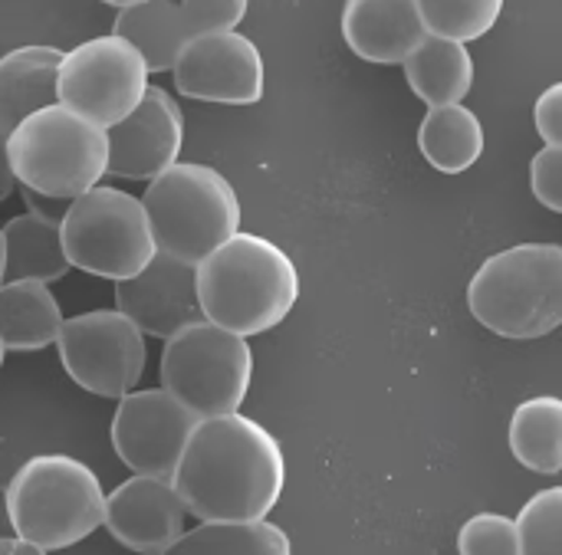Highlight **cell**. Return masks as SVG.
<instances>
[{
    "label": "cell",
    "mask_w": 562,
    "mask_h": 555,
    "mask_svg": "<svg viewBox=\"0 0 562 555\" xmlns=\"http://www.w3.org/2000/svg\"><path fill=\"white\" fill-rule=\"evenodd\" d=\"M102 3H112V7L125 10V7H135V3H142V0H102Z\"/></svg>",
    "instance_id": "cell-32"
},
{
    "label": "cell",
    "mask_w": 562,
    "mask_h": 555,
    "mask_svg": "<svg viewBox=\"0 0 562 555\" xmlns=\"http://www.w3.org/2000/svg\"><path fill=\"white\" fill-rule=\"evenodd\" d=\"M530 188L537 201L550 211L562 214V148L547 145L530 161Z\"/></svg>",
    "instance_id": "cell-29"
},
{
    "label": "cell",
    "mask_w": 562,
    "mask_h": 555,
    "mask_svg": "<svg viewBox=\"0 0 562 555\" xmlns=\"http://www.w3.org/2000/svg\"><path fill=\"white\" fill-rule=\"evenodd\" d=\"M204 319L260 336L277 329L300 299V270L283 247L260 234H237L198 267Z\"/></svg>",
    "instance_id": "cell-2"
},
{
    "label": "cell",
    "mask_w": 562,
    "mask_h": 555,
    "mask_svg": "<svg viewBox=\"0 0 562 555\" xmlns=\"http://www.w3.org/2000/svg\"><path fill=\"white\" fill-rule=\"evenodd\" d=\"M161 555H293L290 536L270 523H201Z\"/></svg>",
    "instance_id": "cell-24"
},
{
    "label": "cell",
    "mask_w": 562,
    "mask_h": 555,
    "mask_svg": "<svg viewBox=\"0 0 562 555\" xmlns=\"http://www.w3.org/2000/svg\"><path fill=\"white\" fill-rule=\"evenodd\" d=\"M418 148L431 168L445 174H461L474 168V161L484 155V125L477 112L464 102L435 105L418 125Z\"/></svg>",
    "instance_id": "cell-22"
},
{
    "label": "cell",
    "mask_w": 562,
    "mask_h": 555,
    "mask_svg": "<svg viewBox=\"0 0 562 555\" xmlns=\"http://www.w3.org/2000/svg\"><path fill=\"white\" fill-rule=\"evenodd\" d=\"M99 477L69 454H36L7 484V517L16 536L43 550H69L105 526Z\"/></svg>",
    "instance_id": "cell-5"
},
{
    "label": "cell",
    "mask_w": 562,
    "mask_h": 555,
    "mask_svg": "<svg viewBox=\"0 0 562 555\" xmlns=\"http://www.w3.org/2000/svg\"><path fill=\"white\" fill-rule=\"evenodd\" d=\"M247 7L250 0H181L191 36L237 30V23L247 16Z\"/></svg>",
    "instance_id": "cell-28"
},
{
    "label": "cell",
    "mask_w": 562,
    "mask_h": 555,
    "mask_svg": "<svg viewBox=\"0 0 562 555\" xmlns=\"http://www.w3.org/2000/svg\"><path fill=\"white\" fill-rule=\"evenodd\" d=\"M0 555H49V550L16 536V540H0Z\"/></svg>",
    "instance_id": "cell-31"
},
{
    "label": "cell",
    "mask_w": 562,
    "mask_h": 555,
    "mask_svg": "<svg viewBox=\"0 0 562 555\" xmlns=\"http://www.w3.org/2000/svg\"><path fill=\"white\" fill-rule=\"evenodd\" d=\"M63 49L56 46H16L0 59V125L10 135L33 112L59 102V66Z\"/></svg>",
    "instance_id": "cell-17"
},
{
    "label": "cell",
    "mask_w": 562,
    "mask_h": 555,
    "mask_svg": "<svg viewBox=\"0 0 562 555\" xmlns=\"http://www.w3.org/2000/svg\"><path fill=\"white\" fill-rule=\"evenodd\" d=\"M148 63L119 33L72 46L59 66V102L102 128L128 118L148 92Z\"/></svg>",
    "instance_id": "cell-9"
},
{
    "label": "cell",
    "mask_w": 562,
    "mask_h": 555,
    "mask_svg": "<svg viewBox=\"0 0 562 555\" xmlns=\"http://www.w3.org/2000/svg\"><path fill=\"white\" fill-rule=\"evenodd\" d=\"M115 309L135 319L145 336L168 342L184 326L204 319L198 267L158 250L138 276L115 283Z\"/></svg>",
    "instance_id": "cell-13"
},
{
    "label": "cell",
    "mask_w": 562,
    "mask_h": 555,
    "mask_svg": "<svg viewBox=\"0 0 562 555\" xmlns=\"http://www.w3.org/2000/svg\"><path fill=\"white\" fill-rule=\"evenodd\" d=\"M198 415L168 388H145L119 398L112 418V448L132 474L175 477Z\"/></svg>",
    "instance_id": "cell-11"
},
{
    "label": "cell",
    "mask_w": 562,
    "mask_h": 555,
    "mask_svg": "<svg viewBox=\"0 0 562 555\" xmlns=\"http://www.w3.org/2000/svg\"><path fill=\"white\" fill-rule=\"evenodd\" d=\"M461 555H524L520 523L504 513H477L458 533Z\"/></svg>",
    "instance_id": "cell-27"
},
{
    "label": "cell",
    "mask_w": 562,
    "mask_h": 555,
    "mask_svg": "<svg viewBox=\"0 0 562 555\" xmlns=\"http://www.w3.org/2000/svg\"><path fill=\"white\" fill-rule=\"evenodd\" d=\"M468 309L504 339H540L560 329V243H517L487 257L468 283Z\"/></svg>",
    "instance_id": "cell-3"
},
{
    "label": "cell",
    "mask_w": 562,
    "mask_h": 555,
    "mask_svg": "<svg viewBox=\"0 0 562 555\" xmlns=\"http://www.w3.org/2000/svg\"><path fill=\"white\" fill-rule=\"evenodd\" d=\"M59 220L69 263L82 273L122 283L158 257L145 201L122 188L99 184L79 194Z\"/></svg>",
    "instance_id": "cell-7"
},
{
    "label": "cell",
    "mask_w": 562,
    "mask_h": 555,
    "mask_svg": "<svg viewBox=\"0 0 562 555\" xmlns=\"http://www.w3.org/2000/svg\"><path fill=\"white\" fill-rule=\"evenodd\" d=\"M250 378L254 352L247 336H237L211 319L184 326L161 349V388H168L198 418L240 411Z\"/></svg>",
    "instance_id": "cell-8"
},
{
    "label": "cell",
    "mask_w": 562,
    "mask_h": 555,
    "mask_svg": "<svg viewBox=\"0 0 562 555\" xmlns=\"http://www.w3.org/2000/svg\"><path fill=\"white\" fill-rule=\"evenodd\" d=\"M171 480L201 523H260L280 503L286 461L260 421L234 411L198 421Z\"/></svg>",
    "instance_id": "cell-1"
},
{
    "label": "cell",
    "mask_w": 562,
    "mask_h": 555,
    "mask_svg": "<svg viewBox=\"0 0 562 555\" xmlns=\"http://www.w3.org/2000/svg\"><path fill=\"white\" fill-rule=\"evenodd\" d=\"M66 375L89 395L125 398L145 372V332L122 309H92L66 319L59 339Z\"/></svg>",
    "instance_id": "cell-10"
},
{
    "label": "cell",
    "mask_w": 562,
    "mask_h": 555,
    "mask_svg": "<svg viewBox=\"0 0 562 555\" xmlns=\"http://www.w3.org/2000/svg\"><path fill=\"white\" fill-rule=\"evenodd\" d=\"M428 33L471 43L494 30L504 13V0H418Z\"/></svg>",
    "instance_id": "cell-25"
},
{
    "label": "cell",
    "mask_w": 562,
    "mask_h": 555,
    "mask_svg": "<svg viewBox=\"0 0 562 555\" xmlns=\"http://www.w3.org/2000/svg\"><path fill=\"white\" fill-rule=\"evenodd\" d=\"M342 36L369 63H405L428 36L418 0H346Z\"/></svg>",
    "instance_id": "cell-16"
},
{
    "label": "cell",
    "mask_w": 562,
    "mask_h": 555,
    "mask_svg": "<svg viewBox=\"0 0 562 555\" xmlns=\"http://www.w3.org/2000/svg\"><path fill=\"white\" fill-rule=\"evenodd\" d=\"M66 319L49 283L20 280L0 290V346L3 352H36L59 339Z\"/></svg>",
    "instance_id": "cell-19"
},
{
    "label": "cell",
    "mask_w": 562,
    "mask_h": 555,
    "mask_svg": "<svg viewBox=\"0 0 562 555\" xmlns=\"http://www.w3.org/2000/svg\"><path fill=\"white\" fill-rule=\"evenodd\" d=\"M524 555H562V487L533 494L517 513Z\"/></svg>",
    "instance_id": "cell-26"
},
{
    "label": "cell",
    "mask_w": 562,
    "mask_h": 555,
    "mask_svg": "<svg viewBox=\"0 0 562 555\" xmlns=\"http://www.w3.org/2000/svg\"><path fill=\"white\" fill-rule=\"evenodd\" d=\"M412 92L435 105H458L474 86V56L468 43L428 33L425 43L402 63Z\"/></svg>",
    "instance_id": "cell-20"
},
{
    "label": "cell",
    "mask_w": 562,
    "mask_h": 555,
    "mask_svg": "<svg viewBox=\"0 0 562 555\" xmlns=\"http://www.w3.org/2000/svg\"><path fill=\"white\" fill-rule=\"evenodd\" d=\"M171 76L178 92L198 102L254 105L263 95V56L240 30L191 36Z\"/></svg>",
    "instance_id": "cell-12"
},
{
    "label": "cell",
    "mask_w": 562,
    "mask_h": 555,
    "mask_svg": "<svg viewBox=\"0 0 562 555\" xmlns=\"http://www.w3.org/2000/svg\"><path fill=\"white\" fill-rule=\"evenodd\" d=\"M510 451L533 474L562 471V398L537 395L517 405L510 418Z\"/></svg>",
    "instance_id": "cell-23"
},
{
    "label": "cell",
    "mask_w": 562,
    "mask_h": 555,
    "mask_svg": "<svg viewBox=\"0 0 562 555\" xmlns=\"http://www.w3.org/2000/svg\"><path fill=\"white\" fill-rule=\"evenodd\" d=\"M145 207L158 250L201 267L217 247L240 234L234 184L211 165L178 161L145 188Z\"/></svg>",
    "instance_id": "cell-6"
},
{
    "label": "cell",
    "mask_w": 562,
    "mask_h": 555,
    "mask_svg": "<svg viewBox=\"0 0 562 555\" xmlns=\"http://www.w3.org/2000/svg\"><path fill=\"white\" fill-rule=\"evenodd\" d=\"M112 33L135 43L151 72H171L191 39L184 10L175 0H142L135 7L119 10Z\"/></svg>",
    "instance_id": "cell-21"
},
{
    "label": "cell",
    "mask_w": 562,
    "mask_h": 555,
    "mask_svg": "<svg viewBox=\"0 0 562 555\" xmlns=\"http://www.w3.org/2000/svg\"><path fill=\"white\" fill-rule=\"evenodd\" d=\"M537 132L547 145L562 148V82H553L540 92L537 109H533Z\"/></svg>",
    "instance_id": "cell-30"
},
{
    "label": "cell",
    "mask_w": 562,
    "mask_h": 555,
    "mask_svg": "<svg viewBox=\"0 0 562 555\" xmlns=\"http://www.w3.org/2000/svg\"><path fill=\"white\" fill-rule=\"evenodd\" d=\"M109 128L56 102L7 135L10 174L33 194L69 197L99 188L109 174Z\"/></svg>",
    "instance_id": "cell-4"
},
{
    "label": "cell",
    "mask_w": 562,
    "mask_h": 555,
    "mask_svg": "<svg viewBox=\"0 0 562 555\" xmlns=\"http://www.w3.org/2000/svg\"><path fill=\"white\" fill-rule=\"evenodd\" d=\"M3 283H20V280H40V283H56L69 273V253L63 243V220L43 214V211H26L7 220L3 234Z\"/></svg>",
    "instance_id": "cell-18"
},
{
    "label": "cell",
    "mask_w": 562,
    "mask_h": 555,
    "mask_svg": "<svg viewBox=\"0 0 562 555\" xmlns=\"http://www.w3.org/2000/svg\"><path fill=\"white\" fill-rule=\"evenodd\" d=\"M184 517H191V510L171 477L132 474L105 503V530L112 540L142 555L168 553L188 533Z\"/></svg>",
    "instance_id": "cell-14"
},
{
    "label": "cell",
    "mask_w": 562,
    "mask_h": 555,
    "mask_svg": "<svg viewBox=\"0 0 562 555\" xmlns=\"http://www.w3.org/2000/svg\"><path fill=\"white\" fill-rule=\"evenodd\" d=\"M181 145L184 118L178 102L161 86H148L142 105L109 128V174L125 181H155L178 165Z\"/></svg>",
    "instance_id": "cell-15"
}]
</instances>
